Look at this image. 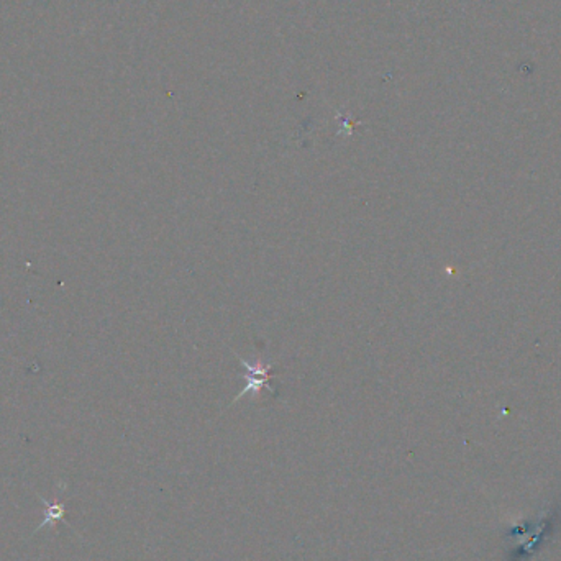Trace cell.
I'll return each mask as SVG.
<instances>
[{"label":"cell","instance_id":"1","mask_svg":"<svg viewBox=\"0 0 561 561\" xmlns=\"http://www.w3.org/2000/svg\"><path fill=\"white\" fill-rule=\"evenodd\" d=\"M240 364H243L246 368V386L243 389H241V393L236 395L235 400H238L241 395H245L246 393H260L262 388H270V386H266L270 383V379L272 378V374H270L272 364H266V366H261V364H250L246 363L245 359L238 358ZM270 391L272 394H274V391L270 388Z\"/></svg>","mask_w":561,"mask_h":561},{"label":"cell","instance_id":"2","mask_svg":"<svg viewBox=\"0 0 561 561\" xmlns=\"http://www.w3.org/2000/svg\"><path fill=\"white\" fill-rule=\"evenodd\" d=\"M45 504H46V506H48V517H46V521H45L43 524H41L38 528L45 527V525H48L50 521L53 522V521H56V519H59L61 516H63V512H64V511H63V507H61V506H51V504H50V502H46V501H45Z\"/></svg>","mask_w":561,"mask_h":561}]
</instances>
